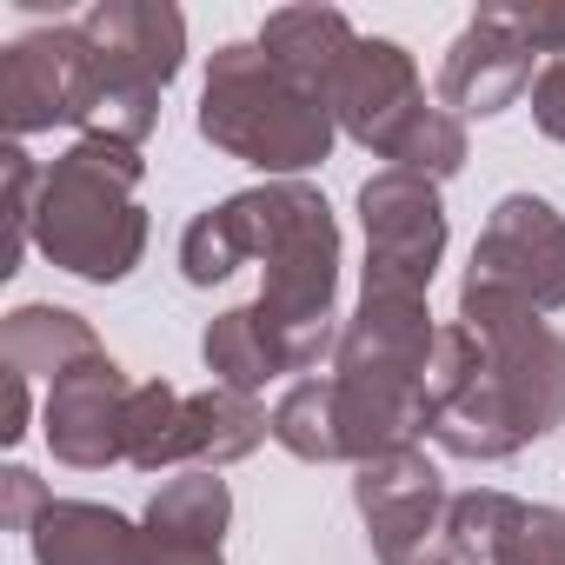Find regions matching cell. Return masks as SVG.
<instances>
[{
  "label": "cell",
  "instance_id": "1",
  "mask_svg": "<svg viewBox=\"0 0 565 565\" xmlns=\"http://www.w3.org/2000/svg\"><path fill=\"white\" fill-rule=\"evenodd\" d=\"M246 259H259V294L246 300L287 347L294 373H313L340 347V220L320 186L266 180L226 193L220 206L193 213L180 233L186 287H220Z\"/></svg>",
  "mask_w": 565,
  "mask_h": 565
},
{
  "label": "cell",
  "instance_id": "2",
  "mask_svg": "<svg viewBox=\"0 0 565 565\" xmlns=\"http://www.w3.org/2000/svg\"><path fill=\"white\" fill-rule=\"evenodd\" d=\"M565 426V333L519 307H466L426 360V439L452 459H512Z\"/></svg>",
  "mask_w": 565,
  "mask_h": 565
},
{
  "label": "cell",
  "instance_id": "3",
  "mask_svg": "<svg viewBox=\"0 0 565 565\" xmlns=\"http://www.w3.org/2000/svg\"><path fill=\"white\" fill-rule=\"evenodd\" d=\"M200 140L220 147L226 160L259 167L266 180H294L320 167L340 140V120L320 94H307L259 41H226L206 61L200 87Z\"/></svg>",
  "mask_w": 565,
  "mask_h": 565
},
{
  "label": "cell",
  "instance_id": "4",
  "mask_svg": "<svg viewBox=\"0 0 565 565\" xmlns=\"http://www.w3.org/2000/svg\"><path fill=\"white\" fill-rule=\"evenodd\" d=\"M140 147L120 140H74L41 173L34 246L94 287H120L147 253V206H140Z\"/></svg>",
  "mask_w": 565,
  "mask_h": 565
},
{
  "label": "cell",
  "instance_id": "5",
  "mask_svg": "<svg viewBox=\"0 0 565 565\" xmlns=\"http://www.w3.org/2000/svg\"><path fill=\"white\" fill-rule=\"evenodd\" d=\"M81 140L140 147L160 127V94L186 67V14L167 0H100L81 14Z\"/></svg>",
  "mask_w": 565,
  "mask_h": 565
},
{
  "label": "cell",
  "instance_id": "6",
  "mask_svg": "<svg viewBox=\"0 0 565 565\" xmlns=\"http://www.w3.org/2000/svg\"><path fill=\"white\" fill-rule=\"evenodd\" d=\"M466 307H519V313H565V213L539 193H505L472 246L459 279Z\"/></svg>",
  "mask_w": 565,
  "mask_h": 565
},
{
  "label": "cell",
  "instance_id": "7",
  "mask_svg": "<svg viewBox=\"0 0 565 565\" xmlns=\"http://www.w3.org/2000/svg\"><path fill=\"white\" fill-rule=\"evenodd\" d=\"M360 226H366V273L360 294L380 300H426L433 273L446 259V200L433 180L380 167L360 186Z\"/></svg>",
  "mask_w": 565,
  "mask_h": 565
},
{
  "label": "cell",
  "instance_id": "8",
  "mask_svg": "<svg viewBox=\"0 0 565 565\" xmlns=\"http://www.w3.org/2000/svg\"><path fill=\"white\" fill-rule=\"evenodd\" d=\"M327 107H333L340 134L360 140V147L380 153V160H399L406 134L433 114L426 81H419V61H413L399 41H386V34H360V47L347 54V67H340V81H333Z\"/></svg>",
  "mask_w": 565,
  "mask_h": 565
},
{
  "label": "cell",
  "instance_id": "9",
  "mask_svg": "<svg viewBox=\"0 0 565 565\" xmlns=\"http://www.w3.org/2000/svg\"><path fill=\"white\" fill-rule=\"evenodd\" d=\"M353 505L366 519V539H373L380 565H426L439 552L452 499H446L439 466L419 446H406V452H386L373 466H353Z\"/></svg>",
  "mask_w": 565,
  "mask_h": 565
},
{
  "label": "cell",
  "instance_id": "10",
  "mask_svg": "<svg viewBox=\"0 0 565 565\" xmlns=\"http://www.w3.org/2000/svg\"><path fill=\"white\" fill-rule=\"evenodd\" d=\"M81 61H87L81 21H54L41 34H21V41L0 47V127H8V140L74 127Z\"/></svg>",
  "mask_w": 565,
  "mask_h": 565
},
{
  "label": "cell",
  "instance_id": "11",
  "mask_svg": "<svg viewBox=\"0 0 565 565\" xmlns=\"http://www.w3.org/2000/svg\"><path fill=\"white\" fill-rule=\"evenodd\" d=\"M127 399H134V380L120 373L114 353L61 373L41 406V433L54 459L74 472H107L114 459H127Z\"/></svg>",
  "mask_w": 565,
  "mask_h": 565
},
{
  "label": "cell",
  "instance_id": "12",
  "mask_svg": "<svg viewBox=\"0 0 565 565\" xmlns=\"http://www.w3.org/2000/svg\"><path fill=\"white\" fill-rule=\"evenodd\" d=\"M532 81H539L532 47L512 34V21L499 8H479L439 61V107L459 120H492L519 94H532Z\"/></svg>",
  "mask_w": 565,
  "mask_h": 565
},
{
  "label": "cell",
  "instance_id": "13",
  "mask_svg": "<svg viewBox=\"0 0 565 565\" xmlns=\"http://www.w3.org/2000/svg\"><path fill=\"white\" fill-rule=\"evenodd\" d=\"M28 545L34 565H140V525L94 499H47Z\"/></svg>",
  "mask_w": 565,
  "mask_h": 565
},
{
  "label": "cell",
  "instance_id": "14",
  "mask_svg": "<svg viewBox=\"0 0 565 565\" xmlns=\"http://www.w3.org/2000/svg\"><path fill=\"white\" fill-rule=\"evenodd\" d=\"M259 47L287 67L307 94L327 100L340 67H347V54L360 47V34H353V21L340 8H279V14L259 21Z\"/></svg>",
  "mask_w": 565,
  "mask_h": 565
},
{
  "label": "cell",
  "instance_id": "15",
  "mask_svg": "<svg viewBox=\"0 0 565 565\" xmlns=\"http://www.w3.org/2000/svg\"><path fill=\"white\" fill-rule=\"evenodd\" d=\"M259 439H273V413L253 399V393H233V386H206V393H186V413H180V466H233L246 452H259Z\"/></svg>",
  "mask_w": 565,
  "mask_h": 565
},
{
  "label": "cell",
  "instance_id": "16",
  "mask_svg": "<svg viewBox=\"0 0 565 565\" xmlns=\"http://www.w3.org/2000/svg\"><path fill=\"white\" fill-rule=\"evenodd\" d=\"M100 353L107 347L94 340V327L81 313H67V307H14L0 320V360L14 373H28V380H47V386L61 373H74V366L100 360Z\"/></svg>",
  "mask_w": 565,
  "mask_h": 565
},
{
  "label": "cell",
  "instance_id": "17",
  "mask_svg": "<svg viewBox=\"0 0 565 565\" xmlns=\"http://www.w3.org/2000/svg\"><path fill=\"white\" fill-rule=\"evenodd\" d=\"M200 360H206L213 386H233V393H253V399H259L273 380L294 373V360H287V347H279V333H273L253 307L213 313L206 333H200Z\"/></svg>",
  "mask_w": 565,
  "mask_h": 565
},
{
  "label": "cell",
  "instance_id": "18",
  "mask_svg": "<svg viewBox=\"0 0 565 565\" xmlns=\"http://www.w3.org/2000/svg\"><path fill=\"white\" fill-rule=\"evenodd\" d=\"M140 525L160 532V539L213 545V552H220V539H226V525H233V486H226L220 472H206V466L173 472V479L147 499V519H140Z\"/></svg>",
  "mask_w": 565,
  "mask_h": 565
},
{
  "label": "cell",
  "instance_id": "19",
  "mask_svg": "<svg viewBox=\"0 0 565 565\" xmlns=\"http://www.w3.org/2000/svg\"><path fill=\"white\" fill-rule=\"evenodd\" d=\"M273 439L307 466H347L340 459V419H333V380H294L279 393Z\"/></svg>",
  "mask_w": 565,
  "mask_h": 565
},
{
  "label": "cell",
  "instance_id": "20",
  "mask_svg": "<svg viewBox=\"0 0 565 565\" xmlns=\"http://www.w3.org/2000/svg\"><path fill=\"white\" fill-rule=\"evenodd\" d=\"M180 413H186L180 386H167V380L134 386V399H127V466H140V472L180 466Z\"/></svg>",
  "mask_w": 565,
  "mask_h": 565
},
{
  "label": "cell",
  "instance_id": "21",
  "mask_svg": "<svg viewBox=\"0 0 565 565\" xmlns=\"http://www.w3.org/2000/svg\"><path fill=\"white\" fill-rule=\"evenodd\" d=\"M505 512H512V492H492V486H479V492H459V499L446 505L439 558L486 565V558H492V539H499V525H505Z\"/></svg>",
  "mask_w": 565,
  "mask_h": 565
},
{
  "label": "cell",
  "instance_id": "22",
  "mask_svg": "<svg viewBox=\"0 0 565 565\" xmlns=\"http://www.w3.org/2000/svg\"><path fill=\"white\" fill-rule=\"evenodd\" d=\"M486 565H565V512L512 499V512H505Z\"/></svg>",
  "mask_w": 565,
  "mask_h": 565
},
{
  "label": "cell",
  "instance_id": "23",
  "mask_svg": "<svg viewBox=\"0 0 565 565\" xmlns=\"http://www.w3.org/2000/svg\"><path fill=\"white\" fill-rule=\"evenodd\" d=\"M0 173H8V246H0V273H21V253L34 246V213H41V173L21 140L0 147Z\"/></svg>",
  "mask_w": 565,
  "mask_h": 565
},
{
  "label": "cell",
  "instance_id": "24",
  "mask_svg": "<svg viewBox=\"0 0 565 565\" xmlns=\"http://www.w3.org/2000/svg\"><path fill=\"white\" fill-rule=\"evenodd\" d=\"M512 21V34L532 47V54H552L565 61V0H519V8H499Z\"/></svg>",
  "mask_w": 565,
  "mask_h": 565
},
{
  "label": "cell",
  "instance_id": "25",
  "mask_svg": "<svg viewBox=\"0 0 565 565\" xmlns=\"http://www.w3.org/2000/svg\"><path fill=\"white\" fill-rule=\"evenodd\" d=\"M47 486L28 472V466H8V472H0V525H8V532H34V519L47 512Z\"/></svg>",
  "mask_w": 565,
  "mask_h": 565
},
{
  "label": "cell",
  "instance_id": "26",
  "mask_svg": "<svg viewBox=\"0 0 565 565\" xmlns=\"http://www.w3.org/2000/svg\"><path fill=\"white\" fill-rule=\"evenodd\" d=\"M532 127L565 147V61H545L532 81Z\"/></svg>",
  "mask_w": 565,
  "mask_h": 565
},
{
  "label": "cell",
  "instance_id": "27",
  "mask_svg": "<svg viewBox=\"0 0 565 565\" xmlns=\"http://www.w3.org/2000/svg\"><path fill=\"white\" fill-rule=\"evenodd\" d=\"M140 565H226L213 545H180V539H160L140 525Z\"/></svg>",
  "mask_w": 565,
  "mask_h": 565
},
{
  "label": "cell",
  "instance_id": "28",
  "mask_svg": "<svg viewBox=\"0 0 565 565\" xmlns=\"http://www.w3.org/2000/svg\"><path fill=\"white\" fill-rule=\"evenodd\" d=\"M28 413H34V399H28V373L8 366V426H0V439H8V446L28 439Z\"/></svg>",
  "mask_w": 565,
  "mask_h": 565
},
{
  "label": "cell",
  "instance_id": "29",
  "mask_svg": "<svg viewBox=\"0 0 565 565\" xmlns=\"http://www.w3.org/2000/svg\"><path fill=\"white\" fill-rule=\"evenodd\" d=\"M426 565H459V558H439V552H433V558H426Z\"/></svg>",
  "mask_w": 565,
  "mask_h": 565
}]
</instances>
